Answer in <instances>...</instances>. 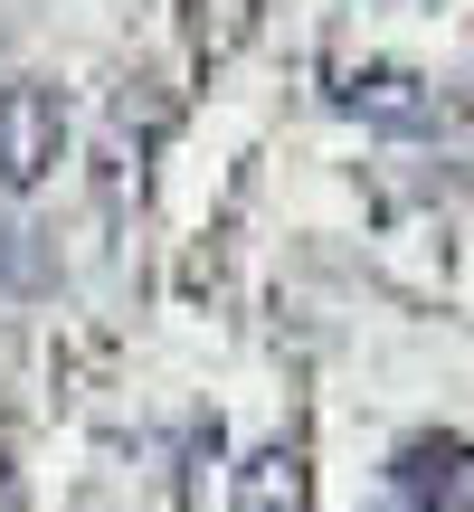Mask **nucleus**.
Here are the masks:
<instances>
[{
    "label": "nucleus",
    "mask_w": 474,
    "mask_h": 512,
    "mask_svg": "<svg viewBox=\"0 0 474 512\" xmlns=\"http://www.w3.org/2000/svg\"><path fill=\"white\" fill-rule=\"evenodd\" d=\"M67 95L48 86V76H0V190L10 200H29V190L57 181V162H67Z\"/></svg>",
    "instance_id": "f257e3e1"
},
{
    "label": "nucleus",
    "mask_w": 474,
    "mask_h": 512,
    "mask_svg": "<svg viewBox=\"0 0 474 512\" xmlns=\"http://www.w3.org/2000/svg\"><path fill=\"white\" fill-rule=\"evenodd\" d=\"M332 95H342V114H361L370 133H437L446 124L437 86H427L418 67H399V57H361Z\"/></svg>",
    "instance_id": "f03ea898"
},
{
    "label": "nucleus",
    "mask_w": 474,
    "mask_h": 512,
    "mask_svg": "<svg viewBox=\"0 0 474 512\" xmlns=\"http://www.w3.org/2000/svg\"><path fill=\"white\" fill-rule=\"evenodd\" d=\"M228 512H313V465H304V446H285V437L247 446L237 475H228Z\"/></svg>",
    "instance_id": "7ed1b4c3"
},
{
    "label": "nucleus",
    "mask_w": 474,
    "mask_h": 512,
    "mask_svg": "<svg viewBox=\"0 0 474 512\" xmlns=\"http://www.w3.org/2000/svg\"><path fill=\"white\" fill-rule=\"evenodd\" d=\"M399 512H465V446L456 437H418L399 446Z\"/></svg>",
    "instance_id": "20e7f679"
}]
</instances>
